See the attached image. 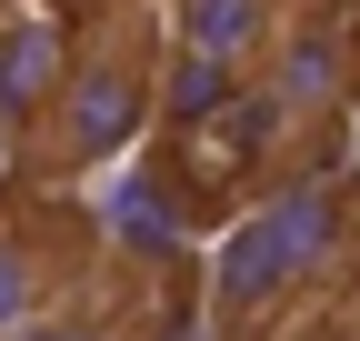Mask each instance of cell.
Here are the masks:
<instances>
[{"instance_id":"obj_1","label":"cell","mask_w":360,"mask_h":341,"mask_svg":"<svg viewBox=\"0 0 360 341\" xmlns=\"http://www.w3.org/2000/svg\"><path fill=\"white\" fill-rule=\"evenodd\" d=\"M350 261H360V170L321 161L300 181L250 191L220 221L210 261H200V311L220 341H270L321 311Z\"/></svg>"},{"instance_id":"obj_6","label":"cell","mask_w":360,"mask_h":341,"mask_svg":"<svg viewBox=\"0 0 360 341\" xmlns=\"http://www.w3.org/2000/svg\"><path fill=\"white\" fill-rule=\"evenodd\" d=\"M20 341H150V331H141V302H130V291H120V271L101 261L90 281H70L60 302L40 311L30 331H20Z\"/></svg>"},{"instance_id":"obj_4","label":"cell","mask_w":360,"mask_h":341,"mask_svg":"<svg viewBox=\"0 0 360 341\" xmlns=\"http://www.w3.org/2000/svg\"><path fill=\"white\" fill-rule=\"evenodd\" d=\"M281 20H290V0H170L160 11V61H170V120L180 131L231 120L250 101Z\"/></svg>"},{"instance_id":"obj_3","label":"cell","mask_w":360,"mask_h":341,"mask_svg":"<svg viewBox=\"0 0 360 341\" xmlns=\"http://www.w3.org/2000/svg\"><path fill=\"white\" fill-rule=\"evenodd\" d=\"M360 111V11L350 0H290L281 40L250 80V101L231 111L260 191L270 181H300V170L340 161V120Z\"/></svg>"},{"instance_id":"obj_8","label":"cell","mask_w":360,"mask_h":341,"mask_svg":"<svg viewBox=\"0 0 360 341\" xmlns=\"http://www.w3.org/2000/svg\"><path fill=\"white\" fill-rule=\"evenodd\" d=\"M0 20H11V0H0Z\"/></svg>"},{"instance_id":"obj_5","label":"cell","mask_w":360,"mask_h":341,"mask_svg":"<svg viewBox=\"0 0 360 341\" xmlns=\"http://www.w3.org/2000/svg\"><path fill=\"white\" fill-rule=\"evenodd\" d=\"M90 271H101L90 221H70V211H0V341H20Z\"/></svg>"},{"instance_id":"obj_7","label":"cell","mask_w":360,"mask_h":341,"mask_svg":"<svg viewBox=\"0 0 360 341\" xmlns=\"http://www.w3.org/2000/svg\"><path fill=\"white\" fill-rule=\"evenodd\" d=\"M110 11H170V0H110Z\"/></svg>"},{"instance_id":"obj_2","label":"cell","mask_w":360,"mask_h":341,"mask_svg":"<svg viewBox=\"0 0 360 341\" xmlns=\"http://www.w3.org/2000/svg\"><path fill=\"white\" fill-rule=\"evenodd\" d=\"M170 120V61H160V11H110L90 0L60 40V80L20 141V181L80 191L110 161H130Z\"/></svg>"}]
</instances>
